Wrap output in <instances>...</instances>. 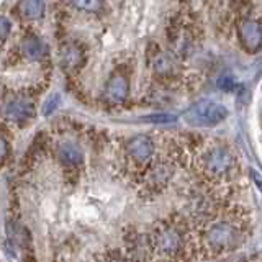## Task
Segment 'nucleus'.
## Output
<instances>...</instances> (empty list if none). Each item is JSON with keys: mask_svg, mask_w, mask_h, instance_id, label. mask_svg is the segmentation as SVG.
<instances>
[{"mask_svg": "<svg viewBox=\"0 0 262 262\" xmlns=\"http://www.w3.org/2000/svg\"><path fill=\"white\" fill-rule=\"evenodd\" d=\"M249 215L239 205L207 202L188 221L193 234L195 259H211L234 251L249 234Z\"/></svg>", "mask_w": 262, "mask_h": 262, "instance_id": "obj_1", "label": "nucleus"}, {"mask_svg": "<svg viewBox=\"0 0 262 262\" xmlns=\"http://www.w3.org/2000/svg\"><path fill=\"white\" fill-rule=\"evenodd\" d=\"M147 256L161 262H184L195 259L193 234L188 220L172 215L159 221L146 236Z\"/></svg>", "mask_w": 262, "mask_h": 262, "instance_id": "obj_2", "label": "nucleus"}, {"mask_svg": "<svg viewBox=\"0 0 262 262\" xmlns=\"http://www.w3.org/2000/svg\"><path fill=\"white\" fill-rule=\"evenodd\" d=\"M199 166L200 172L208 180L218 182V180H225L229 176V172L233 170L234 161L233 156L225 147H213L202 156Z\"/></svg>", "mask_w": 262, "mask_h": 262, "instance_id": "obj_3", "label": "nucleus"}, {"mask_svg": "<svg viewBox=\"0 0 262 262\" xmlns=\"http://www.w3.org/2000/svg\"><path fill=\"white\" fill-rule=\"evenodd\" d=\"M184 118L190 126H200V128L213 126L228 118V110H226V106L220 105L216 102L202 100L199 103H195L193 106H190V108L185 112Z\"/></svg>", "mask_w": 262, "mask_h": 262, "instance_id": "obj_4", "label": "nucleus"}, {"mask_svg": "<svg viewBox=\"0 0 262 262\" xmlns=\"http://www.w3.org/2000/svg\"><path fill=\"white\" fill-rule=\"evenodd\" d=\"M126 152L136 164L146 166L154 156V144L147 136H136L128 141Z\"/></svg>", "mask_w": 262, "mask_h": 262, "instance_id": "obj_5", "label": "nucleus"}, {"mask_svg": "<svg viewBox=\"0 0 262 262\" xmlns=\"http://www.w3.org/2000/svg\"><path fill=\"white\" fill-rule=\"evenodd\" d=\"M4 115L12 121H23L35 115V108H33L31 102L23 100V98H15V100H10L5 105Z\"/></svg>", "mask_w": 262, "mask_h": 262, "instance_id": "obj_6", "label": "nucleus"}, {"mask_svg": "<svg viewBox=\"0 0 262 262\" xmlns=\"http://www.w3.org/2000/svg\"><path fill=\"white\" fill-rule=\"evenodd\" d=\"M241 43L249 51H256L262 43V27L256 21H244L239 30Z\"/></svg>", "mask_w": 262, "mask_h": 262, "instance_id": "obj_7", "label": "nucleus"}, {"mask_svg": "<svg viewBox=\"0 0 262 262\" xmlns=\"http://www.w3.org/2000/svg\"><path fill=\"white\" fill-rule=\"evenodd\" d=\"M128 95V80L117 74L108 80V85H106V98L112 103H121Z\"/></svg>", "mask_w": 262, "mask_h": 262, "instance_id": "obj_8", "label": "nucleus"}, {"mask_svg": "<svg viewBox=\"0 0 262 262\" xmlns=\"http://www.w3.org/2000/svg\"><path fill=\"white\" fill-rule=\"evenodd\" d=\"M57 156L68 166H77L82 162V151L74 143H62L57 149Z\"/></svg>", "mask_w": 262, "mask_h": 262, "instance_id": "obj_9", "label": "nucleus"}, {"mask_svg": "<svg viewBox=\"0 0 262 262\" xmlns=\"http://www.w3.org/2000/svg\"><path fill=\"white\" fill-rule=\"evenodd\" d=\"M18 10L25 20H36L45 13V2L43 0H21Z\"/></svg>", "mask_w": 262, "mask_h": 262, "instance_id": "obj_10", "label": "nucleus"}, {"mask_svg": "<svg viewBox=\"0 0 262 262\" xmlns=\"http://www.w3.org/2000/svg\"><path fill=\"white\" fill-rule=\"evenodd\" d=\"M45 51H46V49H45L43 41L38 39V38H28V39L23 41V53L31 61L41 59L43 54H45Z\"/></svg>", "mask_w": 262, "mask_h": 262, "instance_id": "obj_11", "label": "nucleus"}, {"mask_svg": "<svg viewBox=\"0 0 262 262\" xmlns=\"http://www.w3.org/2000/svg\"><path fill=\"white\" fill-rule=\"evenodd\" d=\"M69 2L79 10L85 12H97L102 7V0H69Z\"/></svg>", "mask_w": 262, "mask_h": 262, "instance_id": "obj_12", "label": "nucleus"}, {"mask_svg": "<svg viewBox=\"0 0 262 262\" xmlns=\"http://www.w3.org/2000/svg\"><path fill=\"white\" fill-rule=\"evenodd\" d=\"M59 102H61V97L57 94H53L46 98V102L43 103V115L45 117H49V115H53L56 112V108L59 106Z\"/></svg>", "mask_w": 262, "mask_h": 262, "instance_id": "obj_13", "label": "nucleus"}, {"mask_svg": "<svg viewBox=\"0 0 262 262\" xmlns=\"http://www.w3.org/2000/svg\"><path fill=\"white\" fill-rule=\"evenodd\" d=\"M143 121L147 123H172L177 120V115H172V113H154L149 115V117H143Z\"/></svg>", "mask_w": 262, "mask_h": 262, "instance_id": "obj_14", "label": "nucleus"}, {"mask_svg": "<svg viewBox=\"0 0 262 262\" xmlns=\"http://www.w3.org/2000/svg\"><path fill=\"white\" fill-rule=\"evenodd\" d=\"M216 84H218V89H221L223 92H231L234 89V80L231 76H221Z\"/></svg>", "mask_w": 262, "mask_h": 262, "instance_id": "obj_15", "label": "nucleus"}, {"mask_svg": "<svg viewBox=\"0 0 262 262\" xmlns=\"http://www.w3.org/2000/svg\"><path fill=\"white\" fill-rule=\"evenodd\" d=\"M77 61H79V56L76 53V49H66L62 53V62L66 66H74V64H77Z\"/></svg>", "mask_w": 262, "mask_h": 262, "instance_id": "obj_16", "label": "nucleus"}, {"mask_svg": "<svg viewBox=\"0 0 262 262\" xmlns=\"http://www.w3.org/2000/svg\"><path fill=\"white\" fill-rule=\"evenodd\" d=\"M8 33H10V21H8L5 16L0 15V39L7 38Z\"/></svg>", "mask_w": 262, "mask_h": 262, "instance_id": "obj_17", "label": "nucleus"}, {"mask_svg": "<svg viewBox=\"0 0 262 262\" xmlns=\"http://www.w3.org/2000/svg\"><path fill=\"white\" fill-rule=\"evenodd\" d=\"M251 177H252V180H254V184H256L257 188L262 192V176L259 174L257 170H251Z\"/></svg>", "mask_w": 262, "mask_h": 262, "instance_id": "obj_18", "label": "nucleus"}, {"mask_svg": "<svg viewBox=\"0 0 262 262\" xmlns=\"http://www.w3.org/2000/svg\"><path fill=\"white\" fill-rule=\"evenodd\" d=\"M8 152V146H7V141L4 138H0V162L5 159V156Z\"/></svg>", "mask_w": 262, "mask_h": 262, "instance_id": "obj_19", "label": "nucleus"}]
</instances>
